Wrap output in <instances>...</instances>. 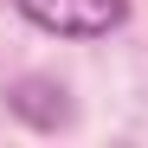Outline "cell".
Segmentation results:
<instances>
[{
  "label": "cell",
  "mask_w": 148,
  "mask_h": 148,
  "mask_svg": "<svg viewBox=\"0 0 148 148\" xmlns=\"http://www.w3.org/2000/svg\"><path fill=\"white\" fill-rule=\"evenodd\" d=\"M19 19L52 39H110L129 19V0H13Z\"/></svg>",
  "instance_id": "6da1fadb"
},
{
  "label": "cell",
  "mask_w": 148,
  "mask_h": 148,
  "mask_svg": "<svg viewBox=\"0 0 148 148\" xmlns=\"http://www.w3.org/2000/svg\"><path fill=\"white\" fill-rule=\"evenodd\" d=\"M7 103H13L19 122H32V129H64V122H71V97H64V84H52V77H19V84L7 90Z\"/></svg>",
  "instance_id": "7a4b0ae2"
}]
</instances>
